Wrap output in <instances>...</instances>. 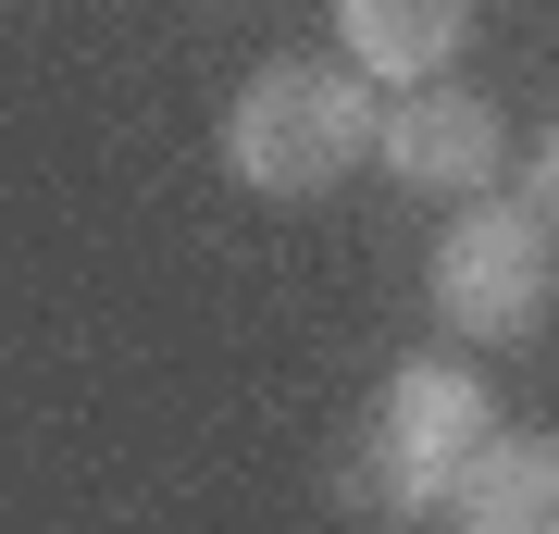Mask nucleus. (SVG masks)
I'll return each mask as SVG.
<instances>
[{"label": "nucleus", "mask_w": 559, "mask_h": 534, "mask_svg": "<svg viewBox=\"0 0 559 534\" xmlns=\"http://www.w3.org/2000/svg\"><path fill=\"white\" fill-rule=\"evenodd\" d=\"M224 162L261 199H323L373 162V75L360 62H261L224 112Z\"/></svg>", "instance_id": "nucleus-1"}, {"label": "nucleus", "mask_w": 559, "mask_h": 534, "mask_svg": "<svg viewBox=\"0 0 559 534\" xmlns=\"http://www.w3.org/2000/svg\"><path fill=\"white\" fill-rule=\"evenodd\" d=\"M485 436H498L485 385L460 373V360H411V373L385 385V411H373V448H360L348 497H360V510H385V522H423V510H448L460 460H473Z\"/></svg>", "instance_id": "nucleus-2"}, {"label": "nucleus", "mask_w": 559, "mask_h": 534, "mask_svg": "<svg viewBox=\"0 0 559 534\" xmlns=\"http://www.w3.org/2000/svg\"><path fill=\"white\" fill-rule=\"evenodd\" d=\"M547 286H559V249L522 199H485L436 237V323L448 336H485V348H522L547 323Z\"/></svg>", "instance_id": "nucleus-3"}, {"label": "nucleus", "mask_w": 559, "mask_h": 534, "mask_svg": "<svg viewBox=\"0 0 559 534\" xmlns=\"http://www.w3.org/2000/svg\"><path fill=\"white\" fill-rule=\"evenodd\" d=\"M373 162H385L399 187L473 199V187L510 162V124H498V99H473V87H411L399 112H373Z\"/></svg>", "instance_id": "nucleus-4"}, {"label": "nucleus", "mask_w": 559, "mask_h": 534, "mask_svg": "<svg viewBox=\"0 0 559 534\" xmlns=\"http://www.w3.org/2000/svg\"><path fill=\"white\" fill-rule=\"evenodd\" d=\"M460 534H559V436H485L448 485Z\"/></svg>", "instance_id": "nucleus-5"}, {"label": "nucleus", "mask_w": 559, "mask_h": 534, "mask_svg": "<svg viewBox=\"0 0 559 534\" xmlns=\"http://www.w3.org/2000/svg\"><path fill=\"white\" fill-rule=\"evenodd\" d=\"M336 38H348V62H360V75L423 87L460 38H473V0H336Z\"/></svg>", "instance_id": "nucleus-6"}, {"label": "nucleus", "mask_w": 559, "mask_h": 534, "mask_svg": "<svg viewBox=\"0 0 559 534\" xmlns=\"http://www.w3.org/2000/svg\"><path fill=\"white\" fill-rule=\"evenodd\" d=\"M522 212H535V224H559V138L535 150V175H522Z\"/></svg>", "instance_id": "nucleus-7"}]
</instances>
